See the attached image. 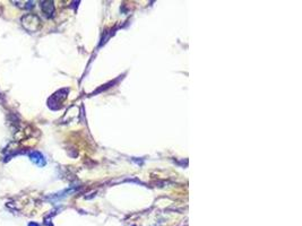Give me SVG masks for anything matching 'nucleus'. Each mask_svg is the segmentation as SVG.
<instances>
[{"mask_svg":"<svg viewBox=\"0 0 302 226\" xmlns=\"http://www.w3.org/2000/svg\"><path fill=\"white\" fill-rule=\"evenodd\" d=\"M22 25L24 26L25 30H28L30 32H37L40 29V20L38 16L33 15V14H28L22 17Z\"/></svg>","mask_w":302,"mask_h":226,"instance_id":"f257e3e1","label":"nucleus"},{"mask_svg":"<svg viewBox=\"0 0 302 226\" xmlns=\"http://www.w3.org/2000/svg\"><path fill=\"white\" fill-rule=\"evenodd\" d=\"M29 226H39V225H37V224H35V223H30V224H29Z\"/></svg>","mask_w":302,"mask_h":226,"instance_id":"39448f33","label":"nucleus"},{"mask_svg":"<svg viewBox=\"0 0 302 226\" xmlns=\"http://www.w3.org/2000/svg\"><path fill=\"white\" fill-rule=\"evenodd\" d=\"M42 11H43V13H44V15H46L47 14V16H49V15H51V14L53 13V5H52V3H42Z\"/></svg>","mask_w":302,"mask_h":226,"instance_id":"7ed1b4c3","label":"nucleus"},{"mask_svg":"<svg viewBox=\"0 0 302 226\" xmlns=\"http://www.w3.org/2000/svg\"><path fill=\"white\" fill-rule=\"evenodd\" d=\"M30 158H31V161L34 162L35 164H38V165H44V163H46L44 162L43 156L38 152L30 153Z\"/></svg>","mask_w":302,"mask_h":226,"instance_id":"f03ea898","label":"nucleus"},{"mask_svg":"<svg viewBox=\"0 0 302 226\" xmlns=\"http://www.w3.org/2000/svg\"><path fill=\"white\" fill-rule=\"evenodd\" d=\"M12 3L15 4L17 7H20L22 9H30V8H32L33 7L32 4H34L33 2H12Z\"/></svg>","mask_w":302,"mask_h":226,"instance_id":"20e7f679","label":"nucleus"}]
</instances>
